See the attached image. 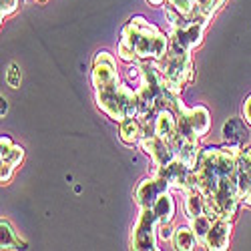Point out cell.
I'll return each instance as SVG.
<instances>
[{
  "label": "cell",
  "mask_w": 251,
  "mask_h": 251,
  "mask_svg": "<svg viewBox=\"0 0 251 251\" xmlns=\"http://www.w3.org/2000/svg\"><path fill=\"white\" fill-rule=\"evenodd\" d=\"M93 89L97 107L109 119L121 123L127 117H139V97L137 91L129 89L119 78L117 60L111 52L100 50L93 60Z\"/></svg>",
  "instance_id": "cell-1"
},
{
  "label": "cell",
  "mask_w": 251,
  "mask_h": 251,
  "mask_svg": "<svg viewBox=\"0 0 251 251\" xmlns=\"http://www.w3.org/2000/svg\"><path fill=\"white\" fill-rule=\"evenodd\" d=\"M169 50V38L143 16H133L123 28L117 54L125 62L153 60L159 62Z\"/></svg>",
  "instance_id": "cell-2"
},
{
  "label": "cell",
  "mask_w": 251,
  "mask_h": 251,
  "mask_svg": "<svg viewBox=\"0 0 251 251\" xmlns=\"http://www.w3.org/2000/svg\"><path fill=\"white\" fill-rule=\"evenodd\" d=\"M241 147L225 145V147H209L199 153V159L193 167L197 179V189L203 197L213 193L219 183L231 175H237V157Z\"/></svg>",
  "instance_id": "cell-3"
},
{
  "label": "cell",
  "mask_w": 251,
  "mask_h": 251,
  "mask_svg": "<svg viewBox=\"0 0 251 251\" xmlns=\"http://www.w3.org/2000/svg\"><path fill=\"white\" fill-rule=\"evenodd\" d=\"M159 71L163 73L167 85L173 91L181 93L183 87L193 78V60H191V50H185L183 47L171 43L167 54L159 60Z\"/></svg>",
  "instance_id": "cell-4"
},
{
  "label": "cell",
  "mask_w": 251,
  "mask_h": 251,
  "mask_svg": "<svg viewBox=\"0 0 251 251\" xmlns=\"http://www.w3.org/2000/svg\"><path fill=\"white\" fill-rule=\"evenodd\" d=\"M173 111L177 115V135L199 141L201 137H205L209 133V127H211V115H209L207 107H203V104H197V107H193V109H187L179 99L175 102Z\"/></svg>",
  "instance_id": "cell-5"
},
{
  "label": "cell",
  "mask_w": 251,
  "mask_h": 251,
  "mask_svg": "<svg viewBox=\"0 0 251 251\" xmlns=\"http://www.w3.org/2000/svg\"><path fill=\"white\" fill-rule=\"evenodd\" d=\"M157 227L159 217L153 207H143L131 229V249H157Z\"/></svg>",
  "instance_id": "cell-6"
},
{
  "label": "cell",
  "mask_w": 251,
  "mask_h": 251,
  "mask_svg": "<svg viewBox=\"0 0 251 251\" xmlns=\"http://www.w3.org/2000/svg\"><path fill=\"white\" fill-rule=\"evenodd\" d=\"M171 189V185L167 183L165 177H161L159 173H153L151 177H145L135 189V203L143 209V207H153L155 201Z\"/></svg>",
  "instance_id": "cell-7"
},
{
  "label": "cell",
  "mask_w": 251,
  "mask_h": 251,
  "mask_svg": "<svg viewBox=\"0 0 251 251\" xmlns=\"http://www.w3.org/2000/svg\"><path fill=\"white\" fill-rule=\"evenodd\" d=\"M155 173H159L161 177H165L167 183L171 185V189H177V191H185L187 193V189H189V185H191L193 169L183 159L175 157L171 163H167L163 167H155Z\"/></svg>",
  "instance_id": "cell-8"
},
{
  "label": "cell",
  "mask_w": 251,
  "mask_h": 251,
  "mask_svg": "<svg viewBox=\"0 0 251 251\" xmlns=\"http://www.w3.org/2000/svg\"><path fill=\"white\" fill-rule=\"evenodd\" d=\"M139 145H141V149L145 151V155H149V159L153 161L155 167H163V165L171 163L177 157L171 145L167 143L165 139L157 137V135H143Z\"/></svg>",
  "instance_id": "cell-9"
},
{
  "label": "cell",
  "mask_w": 251,
  "mask_h": 251,
  "mask_svg": "<svg viewBox=\"0 0 251 251\" xmlns=\"http://www.w3.org/2000/svg\"><path fill=\"white\" fill-rule=\"evenodd\" d=\"M203 32L205 25L195 23V20H185L183 25L171 28V38L175 45L183 47L185 50H195L203 43Z\"/></svg>",
  "instance_id": "cell-10"
},
{
  "label": "cell",
  "mask_w": 251,
  "mask_h": 251,
  "mask_svg": "<svg viewBox=\"0 0 251 251\" xmlns=\"http://www.w3.org/2000/svg\"><path fill=\"white\" fill-rule=\"evenodd\" d=\"M231 221L229 219H213L211 227L207 231V237H205V247L211 249V251H223L229 247V239H231Z\"/></svg>",
  "instance_id": "cell-11"
},
{
  "label": "cell",
  "mask_w": 251,
  "mask_h": 251,
  "mask_svg": "<svg viewBox=\"0 0 251 251\" xmlns=\"http://www.w3.org/2000/svg\"><path fill=\"white\" fill-rule=\"evenodd\" d=\"M153 133L171 145L173 137L177 135V115L173 109H161L157 113L153 121Z\"/></svg>",
  "instance_id": "cell-12"
},
{
  "label": "cell",
  "mask_w": 251,
  "mask_h": 251,
  "mask_svg": "<svg viewBox=\"0 0 251 251\" xmlns=\"http://www.w3.org/2000/svg\"><path fill=\"white\" fill-rule=\"evenodd\" d=\"M221 135H223L227 145H235V147H245V141L249 137V133L245 129V123L239 117H231L229 121H225Z\"/></svg>",
  "instance_id": "cell-13"
},
{
  "label": "cell",
  "mask_w": 251,
  "mask_h": 251,
  "mask_svg": "<svg viewBox=\"0 0 251 251\" xmlns=\"http://www.w3.org/2000/svg\"><path fill=\"white\" fill-rule=\"evenodd\" d=\"M237 185L241 197L251 189V147H241L237 157Z\"/></svg>",
  "instance_id": "cell-14"
},
{
  "label": "cell",
  "mask_w": 251,
  "mask_h": 251,
  "mask_svg": "<svg viewBox=\"0 0 251 251\" xmlns=\"http://www.w3.org/2000/svg\"><path fill=\"white\" fill-rule=\"evenodd\" d=\"M119 135H121V141L125 145H139V141L145 135L143 123L139 121V117H127V119H123L119 123Z\"/></svg>",
  "instance_id": "cell-15"
},
{
  "label": "cell",
  "mask_w": 251,
  "mask_h": 251,
  "mask_svg": "<svg viewBox=\"0 0 251 251\" xmlns=\"http://www.w3.org/2000/svg\"><path fill=\"white\" fill-rule=\"evenodd\" d=\"M225 4V0H197L195 4V10L191 14L189 20H195V23H201V25H209V20L215 16V12Z\"/></svg>",
  "instance_id": "cell-16"
},
{
  "label": "cell",
  "mask_w": 251,
  "mask_h": 251,
  "mask_svg": "<svg viewBox=\"0 0 251 251\" xmlns=\"http://www.w3.org/2000/svg\"><path fill=\"white\" fill-rule=\"evenodd\" d=\"M173 245L179 251H191L199 245L195 231L191 229V225H179L175 227V235H173Z\"/></svg>",
  "instance_id": "cell-17"
},
{
  "label": "cell",
  "mask_w": 251,
  "mask_h": 251,
  "mask_svg": "<svg viewBox=\"0 0 251 251\" xmlns=\"http://www.w3.org/2000/svg\"><path fill=\"white\" fill-rule=\"evenodd\" d=\"M0 147H2V151H0V157H2V163H8L12 167H18L20 163H23L25 159V149L20 147V145H14L10 141V137H2L0 139Z\"/></svg>",
  "instance_id": "cell-18"
},
{
  "label": "cell",
  "mask_w": 251,
  "mask_h": 251,
  "mask_svg": "<svg viewBox=\"0 0 251 251\" xmlns=\"http://www.w3.org/2000/svg\"><path fill=\"white\" fill-rule=\"evenodd\" d=\"M153 211L157 213L159 223H171V221H173L175 211H177V207H175V199L171 197V193H169V191L163 193V195H161V197L155 201V205H153Z\"/></svg>",
  "instance_id": "cell-19"
},
{
  "label": "cell",
  "mask_w": 251,
  "mask_h": 251,
  "mask_svg": "<svg viewBox=\"0 0 251 251\" xmlns=\"http://www.w3.org/2000/svg\"><path fill=\"white\" fill-rule=\"evenodd\" d=\"M0 247L2 251H10V249H25V241L16 235V231L12 229V225L8 221H0Z\"/></svg>",
  "instance_id": "cell-20"
},
{
  "label": "cell",
  "mask_w": 251,
  "mask_h": 251,
  "mask_svg": "<svg viewBox=\"0 0 251 251\" xmlns=\"http://www.w3.org/2000/svg\"><path fill=\"white\" fill-rule=\"evenodd\" d=\"M185 213H187V219H193V217L205 213V199H203L201 191L187 193V199H185Z\"/></svg>",
  "instance_id": "cell-21"
},
{
  "label": "cell",
  "mask_w": 251,
  "mask_h": 251,
  "mask_svg": "<svg viewBox=\"0 0 251 251\" xmlns=\"http://www.w3.org/2000/svg\"><path fill=\"white\" fill-rule=\"evenodd\" d=\"M211 223H213V219L209 217V215H197V217H193V219H189V225H191V229L195 231V237H197V241L199 243H203L205 241V237H207V231H209V227H211Z\"/></svg>",
  "instance_id": "cell-22"
},
{
  "label": "cell",
  "mask_w": 251,
  "mask_h": 251,
  "mask_svg": "<svg viewBox=\"0 0 251 251\" xmlns=\"http://www.w3.org/2000/svg\"><path fill=\"white\" fill-rule=\"evenodd\" d=\"M167 4H171L173 8H177L185 18H191L197 0H167Z\"/></svg>",
  "instance_id": "cell-23"
},
{
  "label": "cell",
  "mask_w": 251,
  "mask_h": 251,
  "mask_svg": "<svg viewBox=\"0 0 251 251\" xmlns=\"http://www.w3.org/2000/svg\"><path fill=\"white\" fill-rule=\"evenodd\" d=\"M16 8H18V0H0V16H2V20L14 14Z\"/></svg>",
  "instance_id": "cell-24"
},
{
  "label": "cell",
  "mask_w": 251,
  "mask_h": 251,
  "mask_svg": "<svg viewBox=\"0 0 251 251\" xmlns=\"http://www.w3.org/2000/svg\"><path fill=\"white\" fill-rule=\"evenodd\" d=\"M157 235H159V239H163V241H169V239H173V235H175V229L171 227V223H159Z\"/></svg>",
  "instance_id": "cell-25"
},
{
  "label": "cell",
  "mask_w": 251,
  "mask_h": 251,
  "mask_svg": "<svg viewBox=\"0 0 251 251\" xmlns=\"http://www.w3.org/2000/svg\"><path fill=\"white\" fill-rule=\"evenodd\" d=\"M6 82L10 87H18L20 85V71L16 65H10L8 67V73H6Z\"/></svg>",
  "instance_id": "cell-26"
},
{
  "label": "cell",
  "mask_w": 251,
  "mask_h": 251,
  "mask_svg": "<svg viewBox=\"0 0 251 251\" xmlns=\"http://www.w3.org/2000/svg\"><path fill=\"white\" fill-rule=\"evenodd\" d=\"M14 169H16V167H12V165H8V163H2V171H0V181H2V185L10 183Z\"/></svg>",
  "instance_id": "cell-27"
},
{
  "label": "cell",
  "mask_w": 251,
  "mask_h": 251,
  "mask_svg": "<svg viewBox=\"0 0 251 251\" xmlns=\"http://www.w3.org/2000/svg\"><path fill=\"white\" fill-rule=\"evenodd\" d=\"M243 119H245V123L251 127V95L245 99V102H243Z\"/></svg>",
  "instance_id": "cell-28"
},
{
  "label": "cell",
  "mask_w": 251,
  "mask_h": 251,
  "mask_svg": "<svg viewBox=\"0 0 251 251\" xmlns=\"http://www.w3.org/2000/svg\"><path fill=\"white\" fill-rule=\"evenodd\" d=\"M241 203H245V205H249V207H251V189L241 197Z\"/></svg>",
  "instance_id": "cell-29"
},
{
  "label": "cell",
  "mask_w": 251,
  "mask_h": 251,
  "mask_svg": "<svg viewBox=\"0 0 251 251\" xmlns=\"http://www.w3.org/2000/svg\"><path fill=\"white\" fill-rule=\"evenodd\" d=\"M163 2H167V0H149V4H153V6H161Z\"/></svg>",
  "instance_id": "cell-30"
},
{
  "label": "cell",
  "mask_w": 251,
  "mask_h": 251,
  "mask_svg": "<svg viewBox=\"0 0 251 251\" xmlns=\"http://www.w3.org/2000/svg\"><path fill=\"white\" fill-rule=\"evenodd\" d=\"M0 102H2V115H4V113H6V107H8V104H6V100H4V99L0 100Z\"/></svg>",
  "instance_id": "cell-31"
}]
</instances>
